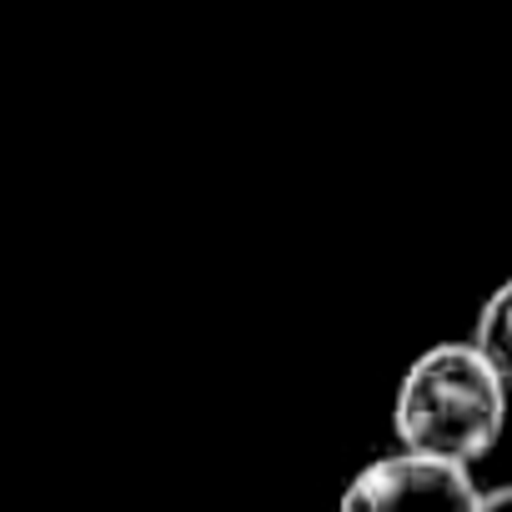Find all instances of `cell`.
<instances>
[{
	"label": "cell",
	"instance_id": "6da1fadb",
	"mask_svg": "<svg viewBox=\"0 0 512 512\" xmlns=\"http://www.w3.org/2000/svg\"><path fill=\"white\" fill-rule=\"evenodd\" d=\"M507 427V382L477 357L472 342H437L417 352L392 397V432L402 452L452 467L482 462Z\"/></svg>",
	"mask_w": 512,
	"mask_h": 512
},
{
	"label": "cell",
	"instance_id": "7a4b0ae2",
	"mask_svg": "<svg viewBox=\"0 0 512 512\" xmlns=\"http://www.w3.org/2000/svg\"><path fill=\"white\" fill-rule=\"evenodd\" d=\"M477 502L482 487L467 467L397 447L352 472L337 512H477Z\"/></svg>",
	"mask_w": 512,
	"mask_h": 512
},
{
	"label": "cell",
	"instance_id": "3957f363",
	"mask_svg": "<svg viewBox=\"0 0 512 512\" xmlns=\"http://www.w3.org/2000/svg\"><path fill=\"white\" fill-rule=\"evenodd\" d=\"M472 347H477V357L512 387V277L497 282V287L487 292V302L477 307Z\"/></svg>",
	"mask_w": 512,
	"mask_h": 512
},
{
	"label": "cell",
	"instance_id": "277c9868",
	"mask_svg": "<svg viewBox=\"0 0 512 512\" xmlns=\"http://www.w3.org/2000/svg\"><path fill=\"white\" fill-rule=\"evenodd\" d=\"M477 512H512V482L487 487V492H482V502H477Z\"/></svg>",
	"mask_w": 512,
	"mask_h": 512
}]
</instances>
